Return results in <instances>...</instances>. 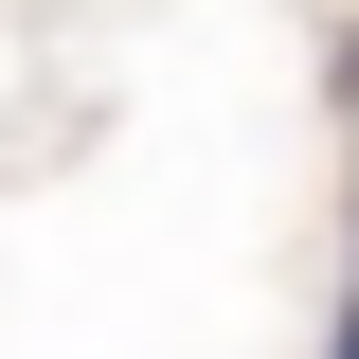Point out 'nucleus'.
<instances>
[{"label": "nucleus", "mask_w": 359, "mask_h": 359, "mask_svg": "<svg viewBox=\"0 0 359 359\" xmlns=\"http://www.w3.org/2000/svg\"><path fill=\"white\" fill-rule=\"evenodd\" d=\"M341 359H359V306H341Z\"/></svg>", "instance_id": "1"}]
</instances>
